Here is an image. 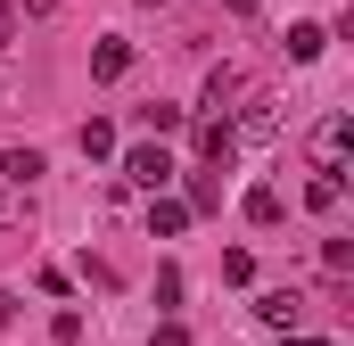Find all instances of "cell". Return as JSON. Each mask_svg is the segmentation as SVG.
<instances>
[{"instance_id":"obj_4","label":"cell","mask_w":354,"mask_h":346,"mask_svg":"<svg viewBox=\"0 0 354 346\" xmlns=\"http://www.w3.org/2000/svg\"><path fill=\"white\" fill-rule=\"evenodd\" d=\"M346 149H354V124H346V116H322V132H313V165H346Z\"/></svg>"},{"instance_id":"obj_9","label":"cell","mask_w":354,"mask_h":346,"mask_svg":"<svg viewBox=\"0 0 354 346\" xmlns=\"http://www.w3.org/2000/svg\"><path fill=\"white\" fill-rule=\"evenodd\" d=\"M149 231H157V239L189 231V206H181V198H165V190H149Z\"/></svg>"},{"instance_id":"obj_12","label":"cell","mask_w":354,"mask_h":346,"mask_svg":"<svg viewBox=\"0 0 354 346\" xmlns=\"http://www.w3.org/2000/svg\"><path fill=\"white\" fill-rule=\"evenodd\" d=\"M75 149H83L91 165H107V157H115V124H107V116H91L83 132H75Z\"/></svg>"},{"instance_id":"obj_17","label":"cell","mask_w":354,"mask_h":346,"mask_svg":"<svg viewBox=\"0 0 354 346\" xmlns=\"http://www.w3.org/2000/svg\"><path fill=\"white\" fill-rule=\"evenodd\" d=\"M280 346H322V338H288V330H280Z\"/></svg>"},{"instance_id":"obj_10","label":"cell","mask_w":354,"mask_h":346,"mask_svg":"<svg viewBox=\"0 0 354 346\" xmlns=\"http://www.w3.org/2000/svg\"><path fill=\"white\" fill-rule=\"evenodd\" d=\"M280 50H288L297 66H313V58L330 50V25H288V42H280Z\"/></svg>"},{"instance_id":"obj_8","label":"cell","mask_w":354,"mask_h":346,"mask_svg":"<svg viewBox=\"0 0 354 346\" xmlns=\"http://www.w3.org/2000/svg\"><path fill=\"white\" fill-rule=\"evenodd\" d=\"M41 173H50V165H41V149H8V157H0V190H17V198H25Z\"/></svg>"},{"instance_id":"obj_16","label":"cell","mask_w":354,"mask_h":346,"mask_svg":"<svg viewBox=\"0 0 354 346\" xmlns=\"http://www.w3.org/2000/svg\"><path fill=\"white\" fill-rule=\"evenodd\" d=\"M149 346H189V330H181V322H157V338Z\"/></svg>"},{"instance_id":"obj_2","label":"cell","mask_w":354,"mask_h":346,"mask_svg":"<svg viewBox=\"0 0 354 346\" xmlns=\"http://www.w3.org/2000/svg\"><path fill=\"white\" fill-rule=\"evenodd\" d=\"M256 322H264V330H297V322H305V297H297V289H264V297H256Z\"/></svg>"},{"instance_id":"obj_19","label":"cell","mask_w":354,"mask_h":346,"mask_svg":"<svg viewBox=\"0 0 354 346\" xmlns=\"http://www.w3.org/2000/svg\"><path fill=\"white\" fill-rule=\"evenodd\" d=\"M0 42H8V0H0Z\"/></svg>"},{"instance_id":"obj_11","label":"cell","mask_w":354,"mask_h":346,"mask_svg":"<svg viewBox=\"0 0 354 346\" xmlns=\"http://www.w3.org/2000/svg\"><path fill=\"white\" fill-rule=\"evenodd\" d=\"M91 75H99V83H124V75H132V42H99V50H91Z\"/></svg>"},{"instance_id":"obj_14","label":"cell","mask_w":354,"mask_h":346,"mask_svg":"<svg viewBox=\"0 0 354 346\" xmlns=\"http://www.w3.org/2000/svg\"><path fill=\"white\" fill-rule=\"evenodd\" d=\"M239 215H248V223H256V231H272V223H280V190H248V206H239Z\"/></svg>"},{"instance_id":"obj_1","label":"cell","mask_w":354,"mask_h":346,"mask_svg":"<svg viewBox=\"0 0 354 346\" xmlns=\"http://www.w3.org/2000/svg\"><path fill=\"white\" fill-rule=\"evenodd\" d=\"M124 181H132V190H165V181H174V157H165L157 140H140V149H124Z\"/></svg>"},{"instance_id":"obj_3","label":"cell","mask_w":354,"mask_h":346,"mask_svg":"<svg viewBox=\"0 0 354 346\" xmlns=\"http://www.w3.org/2000/svg\"><path fill=\"white\" fill-rule=\"evenodd\" d=\"M198 157H206V165H231V157H239V132H231V116H206V124H198Z\"/></svg>"},{"instance_id":"obj_5","label":"cell","mask_w":354,"mask_h":346,"mask_svg":"<svg viewBox=\"0 0 354 346\" xmlns=\"http://www.w3.org/2000/svg\"><path fill=\"white\" fill-rule=\"evenodd\" d=\"M305 206H313V215H338V206H346V165L313 173V181H305Z\"/></svg>"},{"instance_id":"obj_18","label":"cell","mask_w":354,"mask_h":346,"mask_svg":"<svg viewBox=\"0 0 354 346\" xmlns=\"http://www.w3.org/2000/svg\"><path fill=\"white\" fill-rule=\"evenodd\" d=\"M231 8H239V17H248V8H264V0H231Z\"/></svg>"},{"instance_id":"obj_13","label":"cell","mask_w":354,"mask_h":346,"mask_svg":"<svg viewBox=\"0 0 354 346\" xmlns=\"http://www.w3.org/2000/svg\"><path fill=\"white\" fill-rule=\"evenodd\" d=\"M181 206H189V215H214V206H223V181H214V173H189Z\"/></svg>"},{"instance_id":"obj_6","label":"cell","mask_w":354,"mask_h":346,"mask_svg":"<svg viewBox=\"0 0 354 346\" xmlns=\"http://www.w3.org/2000/svg\"><path fill=\"white\" fill-rule=\"evenodd\" d=\"M231 132H239V140H280V99H256V91H248V116H239Z\"/></svg>"},{"instance_id":"obj_7","label":"cell","mask_w":354,"mask_h":346,"mask_svg":"<svg viewBox=\"0 0 354 346\" xmlns=\"http://www.w3.org/2000/svg\"><path fill=\"white\" fill-rule=\"evenodd\" d=\"M248 75H239V66H214V75H206V116H231V99H248Z\"/></svg>"},{"instance_id":"obj_15","label":"cell","mask_w":354,"mask_h":346,"mask_svg":"<svg viewBox=\"0 0 354 346\" xmlns=\"http://www.w3.org/2000/svg\"><path fill=\"white\" fill-rule=\"evenodd\" d=\"M140 132H157V140L181 132V107H165V99H157V107H140Z\"/></svg>"}]
</instances>
